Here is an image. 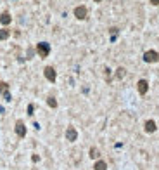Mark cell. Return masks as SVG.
I'll use <instances>...</instances> for the list:
<instances>
[{
    "label": "cell",
    "mask_w": 159,
    "mask_h": 170,
    "mask_svg": "<svg viewBox=\"0 0 159 170\" xmlns=\"http://www.w3.org/2000/svg\"><path fill=\"white\" fill-rule=\"evenodd\" d=\"M36 54L40 57H47L50 54V45L47 44V42H40V44L36 45Z\"/></svg>",
    "instance_id": "obj_1"
},
{
    "label": "cell",
    "mask_w": 159,
    "mask_h": 170,
    "mask_svg": "<svg viewBox=\"0 0 159 170\" xmlns=\"http://www.w3.org/2000/svg\"><path fill=\"white\" fill-rule=\"evenodd\" d=\"M125 75H126V70H125L123 66L116 70V78H118V80H123V78H125Z\"/></svg>",
    "instance_id": "obj_11"
},
{
    "label": "cell",
    "mask_w": 159,
    "mask_h": 170,
    "mask_svg": "<svg viewBox=\"0 0 159 170\" xmlns=\"http://www.w3.org/2000/svg\"><path fill=\"white\" fill-rule=\"evenodd\" d=\"M144 129H145V132H147V134H152V132H156L157 125H156V122H154V120H147V122H145V125H144Z\"/></svg>",
    "instance_id": "obj_8"
},
{
    "label": "cell",
    "mask_w": 159,
    "mask_h": 170,
    "mask_svg": "<svg viewBox=\"0 0 159 170\" xmlns=\"http://www.w3.org/2000/svg\"><path fill=\"white\" fill-rule=\"evenodd\" d=\"M16 134L22 139V137H26V125H24V122L22 120H17L16 122Z\"/></svg>",
    "instance_id": "obj_4"
},
{
    "label": "cell",
    "mask_w": 159,
    "mask_h": 170,
    "mask_svg": "<svg viewBox=\"0 0 159 170\" xmlns=\"http://www.w3.org/2000/svg\"><path fill=\"white\" fill-rule=\"evenodd\" d=\"M47 104L50 106L52 110H55V108H57V101H55V97H52V96H50V97H47Z\"/></svg>",
    "instance_id": "obj_13"
},
{
    "label": "cell",
    "mask_w": 159,
    "mask_h": 170,
    "mask_svg": "<svg viewBox=\"0 0 159 170\" xmlns=\"http://www.w3.org/2000/svg\"><path fill=\"white\" fill-rule=\"evenodd\" d=\"M43 75H45V78H47L50 83H54L55 80H57V73H55V70L52 68V66H47L43 70Z\"/></svg>",
    "instance_id": "obj_3"
},
{
    "label": "cell",
    "mask_w": 159,
    "mask_h": 170,
    "mask_svg": "<svg viewBox=\"0 0 159 170\" xmlns=\"http://www.w3.org/2000/svg\"><path fill=\"white\" fill-rule=\"evenodd\" d=\"M150 4L152 5H159V0H150Z\"/></svg>",
    "instance_id": "obj_18"
},
{
    "label": "cell",
    "mask_w": 159,
    "mask_h": 170,
    "mask_svg": "<svg viewBox=\"0 0 159 170\" xmlns=\"http://www.w3.org/2000/svg\"><path fill=\"white\" fill-rule=\"evenodd\" d=\"M9 35H11V31H9L7 28H2V30H0V40H5V38H9Z\"/></svg>",
    "instance_id": "obj_15"
},
{
    "label": "cell",
    "mask_w": 159,
    "mask_h": 170,
    "mask_svg": "<svg viewBox=\"0 0 159 170\" xmlns=\"http://www.w3.org/2000/svg\"><path fill=\"white\" fill-rule=\"evenodd\" d=\"M33 52H35L33 49H28V59H31V56H33Z\"/></svg>",
    "instance_id": "obj_17"
},
{
    "label": "cell",
    "mask_w": 159,
    "mask_h": 170,
    "mask_svg": "<svg viewBox=\"0 0 159 170\" xmlns=\"http://www.w3.org/2000/svg\"><path fill=\"white\" fill-rule=\"evenodd\" d=\"M94 170H107V163L104 160H97L94 165Z\"/></svg>",
    "instance_id": "obj_10"
},
{
    "label": "cell",
    "mask_w": 159,
    "mask_h": 170,
    "mask_svg": "<svg viewBox=\"0 0 159 170\" xmlns=\"http://www.w3.org/2000/svg\"><path fill=\"white\" fill-rule=\"evenodd\" d=\"M99 156H100V153H99V149H97V147H90V158L99 160Z\"/></svg>",
    "instance_id": "obj_12"
},
{
    "label": "cell",
    "mask_w": 159,
    "mask_h": 170,
    "mask_svg": "<svg viewBox=\"0 0 159 170\" xmlns=\"http://www.w3.org/2000/svg\"><path fill=\"white\" fill-rule=\"evenodd\" d=\"M94 2H102V0H94Z\"/></svg>",
    "instance_id": "obj_19"
},
{
    "label": "cell",
    "mask_w": 159,
    "mask_h": 170,
    "mask_svg": "<svg viewBox=\"0 0 159 170\" xmlns=\"http://www.w3.org/2000/svg\"><path fill=\"white\" fill-rule=\"evenodd\" d=\"M144 61L145 62H157L159 61V52L157 50H147V52H144Z\"/></svg>",
    "instance_id": "obj_2"
},
{
    "label": "cell",
    "mask_w": 159,
    "mask_h": 170,
    "mask_svg": "<svg viewBox=\"0 0 159 170\" xmlns=\"http://www.w3.org/2000/svg\"><path fill=\"white\" fill-rule=\"evenodd\" d=\"M11 21H12V17H11V14H9V12H2V14H0V23H2L4 26L11 25Z\"/></svg>",
    "instance_id": "obj_9"
},
{
    "label": "cell",
    "mask_w": 159,
    "mask_h": 170,
    "mask_svg": "<svg viewBox=\"0 0 159 170\" xmlns=\"http://www.w3.org/2000/svg\"><path fill=\"white\" fill-rule=\"evenodd\" d=\"M75 16H76V19H86L88 9L85 5H78V7H75Z\"/></svg>",
    "instance_id": "obj_5"
},
{
    "label": "cell",
    "mask_w": 159,
    "mask_h": 170,
    "mask_svg": "<svg viewBox=\"0 0 159 170\" xmlns=\"http://www.w3.org/2000/svg\"><path fill=\"white\" fill-rule=\"evenodd\" d=\"M5 92H9V85L5 82H0V96H4Z\"/></svg>",
    "instance_id": "obj_14"
},
{
    "label": "cell",
    "mask_w": 159,
    "mask_h": 170,
    "mask_svg": "<svg viewBox=\"0 0 159 170\" xmlns=\"http://www.w3.org/2000/svg\"><path fill=\"white\" fill-rule=\"evenodd\" d=\"M137 89H139V94H140V96H145L147 90H149V82H147V80H139Z\"/></svg>",
    "instance_id": "obj_7"
},
{
    "label": "cell",
    "mask_w": 159,
    "mask_h": 170,
    "mask_svg": "<svg viewBox=\"0 0 159 170\" xmlns=\"http://www.w3.org/2000/svg\"><path fill=\"white\" fill-rule=\"evenodd\" d=\"M33 110H35V108H33V104H30V106H28V115H30V116L33 115Z\"/></svg>",
    "instance_id": "obj_16"
},
{
    "label": "cell",
    "mask_w": 159,
    "mask_h": 170,
    "mask_svg": "<svg viewBox=\"0 0 159 170\" xmlns=\"http://www.w3.org/2000/svg\"><path fill=\"white\" fill-rule=\"evenodd\" d=\"M66 139L69 141V142H75L78 139V132L75 127H67V130H66Z\"/></svg>",
    "instance_id": "obj_6"
}]
</instances>
